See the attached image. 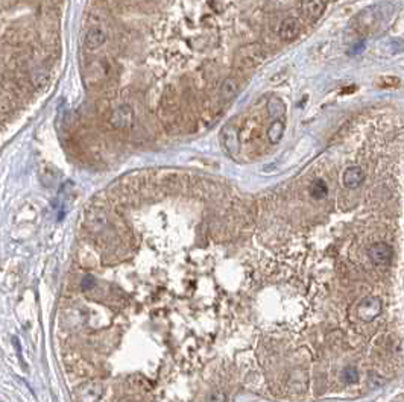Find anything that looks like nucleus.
<instances>
[{"label": "nucleus", "instance_id": "nucleus-11", "mask_svg": "<svg viewBox=\"0 0 404 402\" xmlns=\"http://www.w3.org/2000/svg\"><path fill=\"white\" fill-rule=\"evenodd\" d=\"M238 91V80L235 77H226L222 83H220V88H219V96L222 100L228 102V100H232L235 97Z\"/></svg>", "mask_w": 404, "mask_h": 402}, {"label": "nucleus", "instance_id": "nucleus-15", "mask_svg": "<svg viewBox=\"0 0 404 402\" xmlns=\"http://www.w3.org/2000/svg\"><path fill=\"white\" fill-rule=\"evenodd\" d=\"M328 193V187L322 179H316L310 187V194L314 199H324Z\"/></svg>", "mask_w": 404, "mask_h": 402}, {"label": "nucleus", "instance_id": "nucleus-14", "mask_svg": "<svg viewBox=\"0 0 404 402\" xmlns=\"http://www.w3.org/2000/svg\"><path fill=\"white\" fill-rule=\"evenodd\" d=\"M284 130H286V123L284 120H273V123L269 126L267 129V140L270 144H278L281 140H282V135H284Z\"/></svg>", "mask_w": 404, "mask_h": 402}, {"label": "nucleus", "instance_id": "nucleus-1", "mask_svg": "<svg viewBox=\"0 0 404 402\" xmlns=\"http://www.w3.org/2000/svg\"><path fill=\"white\" fill-rule=\"evenodd\" d=\"M264 59H266V53L258 44L245 46L237 53V62L241 68H254L263 64Z\"/></svg>", "mask_w": 404, "mask_h": 402}, {"label": "nucleus", "instance_id": "nucleus-4", "mask_svg": "<svg viewBox=\"0 0 404 402\" xmlns=\"http://www.w3.org/2000/svg\"><path fill=\"white\" fill-rule=\"evenodd\" d=\"M381 299L380 297H375V296H369V297H365L360 303H358V308H357V312H358V317L365 322H369L372 320L374 317H377L381 311Z\"/></svg>", "mask_w": 404, "mask_h": 402}, {"label": "nucleus", "instance_id": "nucleus-18", "mask_svg": "<svg viewBox=\"0 0 404 402\" xmlns=\"http://www.w3.org/2000/svg\"><path fill=\"white\" fill-rule=\"evenodd\" d=\"M208 402H225V396L220 391H214L210 394V400Z\"/></svg>", "mask_w": 404, "mask_h": 402}, {"label": "nucleus", "instance_id": "nucleus-2", "mask_svg": "<svg viewBox=\"0 0 404 402\" xmlns=\"http://www.w3.org/2000/svg\"><path fill=\"white\" fill-rule=\"evenodd\" d=\"M109 123L117 130H128L134 123V111L129 105L117 106L109 117Z\"/></svg>", "mask_w": 404, "mask_h": 402}, {"label": "nucleus", "instance_id": "nucleus-7", "mask_svg": "<svg viewBox=\"0 0 404 402\" xmlns=\"http://www.w3.org/2000/svg\"><path fill=\"white\" fill-rule=\"evenodd\" d=\"M299 30H301L299 20L295 17H289V18L281 21L279 29H278V35L282 41L289 42V41H293L299 35Z\"/></svg>", "mask_w": 404, "mask_h": 402}, {"label": "nucleus", "instance_id": "nucleus-10", "mask_svg": "<svg viewBox=\"0 0 404 402\" xmlns=\"http://www.w3.org/2000/svg\"><path fill=\"white\" fill-rule=\"evenodd\" d=\"M365 181V171L361 167L358 165H352V167H348L343 174H342V182L346 188L349 190H354L357 188L361 182Z\"/></svg>", "mask_w": 404, "mask_h": 402}, {"label": "nucleus", "instance_id": "nucleus-16", "mask_svg": "<svg viewBox=\"0 0 404 402\" xmlns=\"http://www.w3.org/2000/svg\"><path fill=\"white\" fill-rule=\"evenodd\" d=\"M378 85L383 88H393V86L399 85V79L395 76H383L378 79Z\"/></svg>", "mask_w": 404, "mask_h": 402}, {"label": "nucleus", "instance_id": "nucleus-13", "mask_svg": "<svg viewBox=\"0 0 404 402\" xmlns=\"http://www.w3.org/2000/svg\"><path fill=\"white\" fill-rule=\"evenodd\" d=\"M267 114L273 120H284L286 115V103L278 97H270L267 100Z\"/></svg>", "mask_w": 404, "mask_h": 402}, {"label": "nucleus", "instance_id": "nucleus-5", "mask_svg": "<svg viewBox=\"0 0 404 402\" xmlns=\"http://www.w3.org/2000/svg\"><path fill=\"white\" fill-rule=\"evenodd\" d=\"M368 255H369L372 262H375L378 265H386L393 258V249L386 243H375L368 250Z\"/></svg>", "mask_w": 404, "mask_h": 402}, {"label": "nucleus", "instance_id": "nucleus-3", "mask_svg": "<svg viewBox=\"0 0 404 402\" xmlns=\"http://www.w3.org/2000/svg\"><path fill=\"white\" fill-rule=\"evenodd\" d=\"M220 138H222V143H223L225 150L231 156H235L238 153V150H240V140H238V130H237V127L232 123L225 124L223 129H222Z\"/></svg>", "mask_w": 404, "mask_h": 402}, {"label": "nucleus", "instance_id": "nucleus-17", "mask_svg": "<svg viewBox=\"0 0 404 402\" xmlns=\"http://www.w3.org/2000/svg\"><path fill=\"white\" fill-rule=\"evenodd\" d=\"M342 376H343V379L346 381V382H355L357 379H358V372H357V369L355 367H346L343 372H342Z\"/></svg>", "mask_w": 404, "mask_h": 402}, {"label": "nucleus", "instance_id": "nucleus-6", "mask_svg": "<svg viewBox=\"0 0 404 402\" xmlns=\"http://www.w3.org/2000/svg\"><path fill=\"white\" fill-rule=\"evenodd\" d=\"M106 41V32L102 26L94 24L91 26L84 36V44L88 50H96L99 47H102Z\"/></svg>", "mask_w": 404, "mask_h": 402}, {"label": "nucleus", "instance_id": "nucleus-19", "mask_svg": "<svg viewBox=\"0 0 404 402\" xmlns=\"http://www.w3.org/2000/svg\"><path fill=\"white\" fill-rule=\"evenodd\" d=\"M94 285V279L91 278V276H87L85 279H84V284H82V288L84 290H88L90 287H93Z\"/></svg>", "mask_w": 404, "mask_h": 402}, {"label": "nucleus", "instance_id": "nucleus-9", "mask_svg": "<svg viewBox=\"0 0 404 402\" xmlns=\"http://www.w3.org/2000/svg\"><path fill=\"white\" fill-rule=\"evenodd\" d=\"M324 9H325L324 0H302L301 2V11L308 21L319 20L320 15L324 14Z\"/></svg>", "mask_w": 404, "mask_h": 402}, {"label": "nucleus", "instance_id": "nucleus-12", "mask_svg": "<svg viewBox=\"0 0 404 402\" xmlns=\"http://www.w3.org/2000/svg\"><path fill=\"white\" fill-rule=\"evenodd\" d=\"M100 396V385L85 384L77 390V402H96Z\"/></svg>", "mask_w": 404, "mask_h": 402}, {"label": "nucleus", "instance_id": "nucleus-8", "mask_svg": "<svg viewBox=\"0 0 404 402\" xmlns=\"http://www.w3.org/2000/svg\"><path fill=\"white\" fill-rule=\"evenodd\" d=\"M175 94H164V97L161 99V106H159V115L163 118V121H176V114H178V103L173 97Z\"/></svg>", "mask_w": 404, "mask_h": 402}]
</instances>
